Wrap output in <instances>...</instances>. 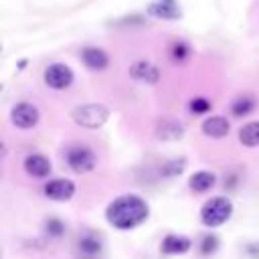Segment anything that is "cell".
Listing matches in <instances>:
<instances>
[{"mask_svg":"<svg viewBox=\"0 0 259 259\" xmlns=\"http://www.w3.org/2000/svg\"><path fill=\"white\" fill-rule=\"evenodd\" d=\"M150 217L148 202L138 194H121L113 198L105 208V219L119 231H130L142 225Z\"/></svg>","mask_w":259,"mask_h":259,"instance_id":"1","label":"cell"},{"mask_svg":"<svg viewBox=\"0 0 259 259\" xmlns=\"http://www.w3.org/2000/svg\"><path fill=\"white\" fill-rule=\"evenodd\" d=\"M107 117H109V109L101 103H83V105L73 107L71 111V119L85 130L101 127L107 121Z\"/></svg>","mask_w":259,"mask_h":259,"instance_id":"2","label":"cell"},{"mask_svg":"<svg viewBox=\"0 0 259 259\" xmlns=\"http://www.w3.org/2000/svg\"><path fill=\"white\" fill-rule=\"evenodd\" d=\"M231 214H233V202L227 196H214L206 200L200 208V221L204 227H210V229L227 223Z\"/></svg>","mask_w":259,"mask_h":259,"instance_id":"3","label":"cell"},{"mask_svg":"<svg viewBox=\"0 0 259 259\" xmlns=\"http://www.w3.org/2000/svg\"><path fill=\"white\" fill-rule=\"evenodd\" d=\"M65 160L69 164V168L75 172V174H85L89 170L95 168L97 164V156L93 154L91 148L83 146V144H77V146H71L65 154Z\"/></svg>","mask_w":259,"mask_h":259,"instance_id":"4","label":"cell"},{"mask_svg":"<svg viewBox=\"0 0 259 259\" xmlns=\"http://www.w3.org/2000/svg\"><path fill=\"white\" fill-rule=\"evenodd\" d=\"M42 79H45V83H47L51 89L63 91V89L71 87V83H73L75 75H73L71 67L63 65V63H53V65H49V67L45 69Z\"/></svg>","mask_w":259,"mask_h":259,"instance_id":"5","label":"cell"},{"mask_svg":"<svg viewBox=\"0 0 259 259\" xmlns=\"http://www.w3.org/2000/svg\"><path fill=\"white\" fill-rule=\"evenodd\" d=\"M38 117H40V113H38V109L32 105V103H16L14 107H12V111H10V121L16 125V127H20V130H28V127H34L36 123H38Z\"/></svg>","mask_w":259,"mask_h":259,"instance_id":"6","label":"cell"},{"mask_svg":"<svg viewBox=\"0 0 259 259\" xmlns=\"http://www.w3.org/2000/svg\"><path fill=\"white\" fill-rule=\"evenodd\" d=\"M73 194H75V184L67 178H57L45 184V196L51 200L65 202V200H71Z\"/></svg>","mask_w":259,"mask_h":259,"instance_id":"7","label":"cell"},{"mask_svg":"<svg viewBox=\"0 0 259 259\" xmlns=\"http://www.w3.org/2000/svg\"><path fill=\"white\" fill-rule=\"evenodd\" d=\"M154 136L158 140H164V142H176L184 136V125L178 119L162 117V119H158V123L154 127Z\"/></svg>","mask_w":259,"mask_h":259,"instance_id":"8","label":"cell"},{"mask_svg":"<svg viewBox=\"0 0 259 259\" xmlns=\"http://www.w3.org/2000/svg\"><path fill=\"white\" fill-rule=\"evenodd\" d=\"M130 77L140 81V83L154 85V83L160 81V69L150 61H136L130 67Z\"/></svg>","mask_w":259,"mask_h":259,"instance_id":"9","label":"cell"},{"mask_svg":"<svg viewBox=\"0 0 259 259\" xmlns=\"http://www.w3.org/2000/svg\"><path fill=\"white\" fill-rule=\"evenodd\" d=\"M81 59L91 71H103L109 67V55L99 47H85L81 51Z\"/></svg>","mask_w":259,"mask_h":259,"instance_id":"10","label":"cell"},{"mask_svg":"<svg viewBox=\"0 0 259 259\" xmlns=\"http://www.w3.org/2000/svg\"><path fill=\"white\" fill-rule=\"evenodd\" d=\"M148 14L154 18H162V20H178L182 18L180 8L174 4V0H156L148 6Z\"/></svg>","mask_w":259,"mask_h":259,"instance_id":"11","label":"cell"},{"mask_svg":"<svg viewBox=\"0 0 259 259\" xmlns=\"http://www.w3.org/2000/svg\"><path fill=\"white\" fill-rule=\"evenodd\" d=\"M24 170H26V174H30L34 178H47L51 174L53 166H51V160L47 156L30 154V156L24 158Z\"/></svg>","mask_w":259,"mask_h":259,"instance_id":"12","label":"cell"},{"mask_svg":"<svg viewBox=\"0 0 259 259\" xmlns=\"http://www.w3.org/2000/svg\"><path fill=\"white\" fill-rule=\"evenodd\" d=\"M200 130H202L204 136H208V138H217V140H219V138L229 136V132H231V123L227 121V117L210 115V117H206V119L202 121Z\"/></svg>","mask_w":259,"mask_h":259,"instance_id":"13","label":"cell"},{"mask_svg":"<svg viewBox=\"0 0 259 259\" xmlns=\"http://www.w3.org/2000/svg\"><path fill=\"white\" fill-rule=\"evenodd\" d=\"M190 247H192V241L184 235H166L162 245H160L162 253H168V255H182Z\"/></svg>","mask_w":259,"mask_h":259,"instance_id":"14","label":"cell"},{"mask_svg":"<svg viewBox=\"0 0 259 259\" xmlns=\"http://www.w3.org/2000/svg\"><path fill=\"white\" fill-rule=\"evenodd\" d=\"M217 184V176L208 170H198L194 172L190 178H188V186L194 190V192H206L210 190L212 186Z\"/></svg>","mask_w":259,"mask_h":259,"instance_id":"15","label":"cell"},{"mask_svg":"<svg viewBox=\"0 0 259 259\" xmlns=\"http://www.w3.org/2000/svg\"><path fill=\"white\" fill-rule=\"evenodd\" d=\"M239 142L247 148L259 146V121H249L239 130Z\"/></svg>","mask_w":259,"mask_h":259,"instance_id":"16","label":"cell"},{"mask_svg":"<svg viewBox=\"0 0 259 259\" xmlns=\"http://www.w3.org/2000/svg\"><path fill=\"white\" fill-rule=\"evenodd\" d=\"M253 107H255V101H253V97L245 95V97H237V99L233 101V107H231V111H233V115H237V117H243V115H249V113L253 111Z\"/></svg>","mask_w":259,"mask_h":259,"instance_id":"17","label":"cell"},{"mask_svg":"<svg viewBox=\"0 0 259 259\" xmlns=\"http://www.w3.org/2000/svg\"><path fill=\"white\" fill-rule=\"evenodd\" d=\"M79 249H81V253L95 255V253L101 251V243H99V239H95V237H83V239L79 241Z\"/></svg>","mask_w":259,"mask_h":259,"instance_id":"18","label":"cell"},{"mask_svg":"<svg viewBox=\"0 0 259 259\" xmlns=\"http://www.w3.org/2000/svg\"><path fill=\"white\" fill-rule=\"evenodd\" d=\"M188 109H190V113H194V115L208 113V111H210V101L204 99V97H194V99L188 103Z\"/></svg>","mask_w":259,"mask_h":259,"instance_id":"19","label":"cell"},{"mask_svg":"<svg viewBox=\"0 0 259 259\" xmlns=\"http://www.w3.org/2000/svg\"><path fill=\"white\" fill-rule=\"evenodd\" d=\"M45 229H47V233H49L51 237H61V235L65 233V223H63L61 219H49V221L45 223Z\"/></svg>","mask_w":259,"mask_h":259,"instance_id":"20","label":"cell"},{"mask_svg":"<svg viewBox=\"0 0 259 259\" xmlns=\"http://www.w3.org/2000/svg\"><path fill=\"white\" fill-rule=\"evenodd\" d=\"M170 53H172L174 61H182V59H186V57H188V53H190V51H188V47H186L184 42H174Z\"/></svg>","mask_w":259,"mask_h":259,"instance_id":"21","label":"cell"},{"mask_svg":"<svg viewBox=\"0 0 259 259\" xmlns=\"http://www.w3.org/2000/svg\"><path fill=\"white\" fill-rule=\"evenodd\" d=\"M217 247H219V239H217V237L206 235V237L202 239V253H212Z\"/></svg>","mask_w":259,"mask_h":259,"instance_id":"22","label":"cell"}]
</instances>
